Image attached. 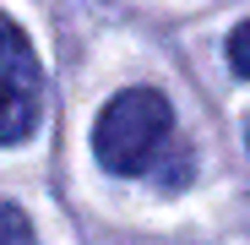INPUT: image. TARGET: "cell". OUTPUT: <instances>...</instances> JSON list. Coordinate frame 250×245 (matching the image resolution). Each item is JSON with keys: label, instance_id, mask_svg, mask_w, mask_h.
<instances>
[{"label": "cell", "instance_id": "cell-1", "mask_svg": "<svg viewBox=\"0 0 250 245\" xmlns=\"http://www.w3.org/2000/svg\"><path fill=\"white\" fill-rule=\"evenodd\" d=\"M174 136V109L152 88H125L104 104L93 126V153L109 175H152Z\"/></svg>", "mask_w": 250, "mask_h": 245}, {"label": "cell", "instance_id": "cell-2", "mask_svg": "<svg viewBox=\"0 0 250 245\" xmlns=\"http://www.w3.org/2000/svg\"><path fill=\"white\" fill-rule=\"evenodd\" d=\"M44 120V66L33 55V38L0 17V147H17Z\"/></svg>", "mask_w": 250, "mask_h": 245}, {"label": "cell", "instance_id": "cell-3", "mask_svg": "<svg viewBox=\"0 0 250 245\" xmlns=\"http://www.w3.org/2000/svg\"><path fill=\"white\" fill-rule=\"evenodd\" d=\"M27 240H33L27 213H17V207H0V245H27Z\"/></svg>", "mask_w": 250, "mask_h": 245}, {"label": "cell", "instance_id": "cell-4", "mask_svg": "<svg viewBox=\"0 0 250 245\" xmlns=\"http://www.w3.org/2000/svg\"><path fill=\"white\" fill-rule=\"evenodd\" d=\"M229 66H234V76L250 82V22H239V27L229 33Z\"/></svg>", "mask_w": 250, "mask_h": 245}]
</instances>
